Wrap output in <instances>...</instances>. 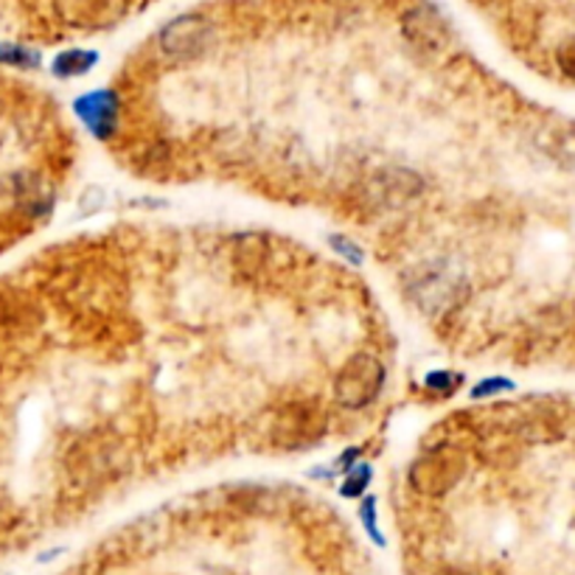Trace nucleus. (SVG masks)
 <instances>
[{
  "label": "nucleus",
  "instance_id": "nucleus-1",
  "mask_svg": "<svg viewBox=\"0 0 575 575\" xmlns=\"http://www.w3.org/2000/svg\"><path fill=\"white\" fill-rule=\"evenodd\" d=\"M60 575H376L334 508L261 488L149 516Z\"/></svg>",
  "mask_w": 575,
  "mask_h": 575
},
{
  "label": "nucleus",
  "instance_id": "nucleus-2",
  "mask_svg": "<svg viewBox=\"0 0 575 575\" xmlns=\"http://www.w3.org/2000/svg\"><path fill=\"white\" fill-rule=\"evenodd\" d=\"M422 191L424 178L404 163H382L369 174H362L354 185L356 200L376 214H387V211L407 205L415 196H422Z\"/></svg>",
  "mask_w": 575,
  "mask_h": 575
},
{
  "label": "nucleus",
  "instance_id": "nucleus-3",
  "mask_svg": "<svg viewBox=\"0 0 575 575\" xmlns=\"http://www.w3.org/2000/svg\"><path fill=\"white\" fill-rule=\"evenodd\" d=\"M387 380L385 362L376 354H356L343 362V369L334 374L332 396L340 407L362 410L380 396Z\"/></svg>",
  "mask_w": 575,
  "mask_h": 575
},
{
  "label": "nucleus",
  "instance_id": "nucleus-4",
  "mask_svg": "<svg viewBox=\"0 0 575 575\" xmlns=\"http://www.w3.org/2000/svg\"><path fill=\"white\" fill-rule=\"evenodd\" d=\"M216 26L205 14H180L172 23H167L158 34L161 54L172 62L200 60L208 48L214 46Z\"/></svg>",
  "mask_w": 575,
  "mask_h": 575
},
{
  "label": "nucleus",
  "instance_id": "nucleus-5",
  "mask_svg": "<svg viewBox=\"0 0 575 575\" xmlns=\"http://www.w3.org/2000/svg\"><path fill=\"white\" fill-rule=\"evenodd\" d=\"M402 34L418 54H441L450 42V23L433 3H415L402 14Z\"/></svg>",
  "mask_w": 575,
  "mask_h": 575
},
{
  "label": "nucleus",
  "instance_id": "nucleus-6",
  "mask_svg": "<svg viewBox=\"0 0 575 575\" xmlns=\"http://www.w3.org/2000/svg\"><path fill=\"white\" fill-rule=\"evenodd\" d=\"M84 71H88V57L79 54V51H71V54L57 60V73H60V77H79V73Z\"/></svg>",
  "mask_w": 575,
  "mask_h": 575
},
{
  "label": "nucleus",
  "instance_id": "nucleus-7",
  "mask_svg": "<svg viewBox=\"0 0 575 575\" xmlns=\"http://www.w3.org/2000/svg\"><path fill=\"white\" fill-rule=\"evenodd\" d=\"M37 57L31 54L29 48L20 46H0V62H9V65H26V62H34Z\"/></svg>",
  "mask_w": 575,
  "mask_h": 575
}]
</instances>
